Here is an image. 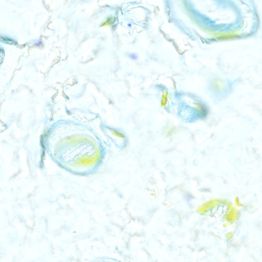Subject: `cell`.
I'll list each match as a JSON object with an SVG mask.
<instances>
[{"label": "cell", "mask_w": 262, "mask_h": 262, "mask_svg": "<svg viewBox=\"0 0 262 262\" xmlns=\"http://www.w3.org/2000/svg\"><path fill=\"white\" fill-rule=\"evenodd\" d=\"M195 109L199 116L201 118L205 117L208 114V111L206 108L201 104L196 105Z\"/></svg>", "instance_id": "6da1fadb"}, {"label": "cell", "mask_w": 262, "mask_h": 262, "mask_svg": "<svg viewBox=\"0 0 262 262\" xmlns=\"http://www.w3.org/2000/svg\"><path fill=\"white\" fill-rule=\"evenodd\" d=\"M112 133L114 136L121 138H123L125 137L124 135L118 131L114 129L112 130Z\"/></svg>", "instance_id": "7a4b0ae2"}]
</instances>
